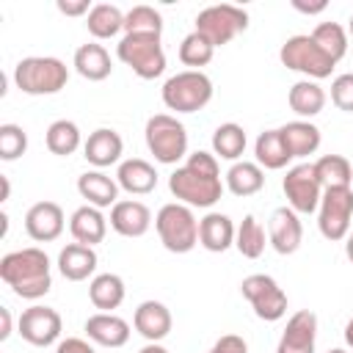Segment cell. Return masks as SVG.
Returning <instances> with one entry per match:
<instances>
[{"label": "cell", "instance_id": "cell-1", "mask_svg": "<svg viewBox=\"0 0 353 353\" xmlns=\"http://www.w3.org/2000/svg\"><path fill=\"white\" fill-rule=\"evenodd\" d=\"M168 190L176 196L179 204L188 207H212L223 196V182H221V168L218 157L210 152H193L188 154V163L179 165L168 176Z\"/></svg>", "mask_w": 353, "mask_h": 353}, {"label": "cell", "instance_id": "cell-2", "mask_svg": "<svg viewBox=\"0 0 353 353\" xmlns=\"http://www.w3.org/2000/svg\"><path fill=\"white\" fill-rule=\"evenodd\" d=\"M0 279L28 301H36L50 292L52 276H50V259L41 248H19L0 259Z\"/></svg>", "mask_w": 353, "mask_h": 353}, {"label": "cell", "instance_id": "cell-3", "mask_svg": "<svg viewBox=\"0 0 353 353\" xmlns=\"http://www.w3.org/2000/svg\"><path fill=\"white\" fill-rule=\"evenodd\" d=\"M14 83L22 94H30V97L58 94L69 83V69L61 58L30 55V58H22L14 66Z\"/></svg>", "mask_w": 353, "mask_h": 353}, {"label": "cell", "instance_id": "cell-4", "mask_svg": "<svg viewBox=\"0 0 353 353\" xmlns=\"http://www.w3.org/2000/svg\"><path fill=\"white\" fill-rule=\"evenodd\" d=\"M154 229L160 234V243L171 254H188L199 243V221H196L193 210L179 201L160 207V212L154 218Z\"/></svg>", "mask_w": 353, "mask_h": 353}, {"label": "cell", "instance_id": "cell-5", "mask_svg": "<svg viewBox=\"0 0 353 353\" xmlns=\"http://www.w3.org/2000/svg\"><path fill=\"white\" fill-rule=\"evenodd\" d=\"M143 135H146L149 152L163 165H174V163H179L188 154V130L171 113H154L146 121Z\"/></svg>", "mask_w": 353, "mask_h": 353}, {"label": "cell", "instance_id": "cell-6", "mask_svg": "<svg viewBox=\"0 0 353 353\" xmlns=\"http://www.w3.org/2000/svg\"><path fill=\"white\" fill-rule=\"evenodd\" d=\"M212 99V80L199 69L179 72L163 83V105L176 113H196Z\"/></svg>", "mask_w": 353, "mask_h": 353}, {"label": "cell", "instance_id": "cell-7", "mask_svg": "<svg viewBox=\"0 0 353 353\" xmlns=\"http://www.w3.org/2000/svg\"><path fill=\"white\" fill-rule=\"evenodd\" d=\"M116 55L121 63H127L141 80H154L165 72V52L160 44V36H141V33H124V39L116 47Z\"/></svg>", "mask_w": 353, "mask_h": 353}, {"label": "cell", "instance_id": "cell-8", "mask_svg": "<svg viewBox=\"0 0 353 353\" xmlns=\"http://www.w3.org/2000/svg\"><path fill=\"white\" fill-rule=\"evenodd\" d=\"M279 58L287 69L292 72H301L306 74V80H323V77H331L336 61H331L312 36L306 33H298V36H290L281 50H279Z\"/></svg>", "mask_w": 353, "mask_h": 353}, {"label": "cell", "instance_id": "cell-9", "mask_svg": "<svg viewBox=\"0 0 353 353\" xmlns=\"http://www.w3.org/2000/svg\"><path fill=\"white\" fill-rule=\"evenodd\" d=\"M243 298L251 303L254 314L265 323H276L287 314V292L279 287V281L268 273H251L240 284Z\"/></svg>", "mask_w": 353, "mask_h": 353}, {"label": "cell", "instance_id": "cell-10", "mask_svg": "<svg viewBox=\"0 0 353 353\" xmlns=\"http://www.w3.org/2000/svg\"><path fill=\"white\" fill-rule=\"evenodd\" d=\"M353 221V188H325L317 207L320 234L331 243L345 240L350 234Z\"/></svg>", "mask_w": 353, "mask_h": 353}, {"label": "cell", "instance_id": "cell-11", "mask_svg": "<svg viewBox=\"0 0 353 353\" xmlns=\"http://www.w3.org/2000/svg\"><path fill=\"white\" fill-rule=\"evenodd\" d=\"M248 28V14L240 6L232 3H221V6H207L204 11H199L196 17V30L201 36H207L215 47L229 44L237 33H243Z\"/></svg>", "mask_w": 353, "mask_h": 353}, {"label": "cell", "instance_id": "cell-12", "mask_svg": "<svg viewBox=\"0 0 353 353\" xmlns=\"http://www.w3.org/2000/svg\"><path fill=\"white\" fill-rule=\"evenodd\" d=\"M284 196H287V204L301 212V215H309L320 207V199H323V185L317 179V171H314V163H298L292 168H287L284 174Z\"/></svg>", "mask_w": 353, "mask_h": 353}, {"label": "cell", "instance_id": "cell-13", "mask_svg": "<svg viewBox=\"0 0 353 353\" xmlns=\"http://www.w3.org/2000/svg\"><path fill=\"white\" fill-rule=\"evenodd\" d=\"M61 314L52 309V306H41V303H33L30 309H25L19 314V323H17V331L25 342L36 345V347H47L52 345L58 336H61Z\"/></svg>", "mask_w": 353, "mask_h": 353}, {"label": "cell", "instance_id": "cell-14", "mask_svg": "<svg viewBox=\"0 0 353 353\" xmlns=\"http://www.w3.org/2000/svg\"><path fill=\"white\" fill-rule=\"evenodd\" d=\"M314 336H317V314L301 309L287 320L276 353H314Z\"/></svg>", "mask_w": 353, "mask_h": 353}, {"label": "cell", "instance_id": "cell-15", "mask_svg": "<svg viewBox=\"0 0 353 353\" xmlns=\"http://www.w3.org/2000/svg\"><path fill=\"white\" fill-rule=\"evenodd\" d=\"M25 232L36 243H52L63 232V210L55 201H36L25 212Z\"/></svg>", "mask_w": 353, "mask_h": 353}, {"label": "cell", "instance_id": "cell-16", "mask_svg": "<svg viewBox=\"0 0 353 353\" xmlns=\"http://www.w3.org/2000/svg\"><path fill=\"white\" fill-rule=\"evenodd\" d=\"M268 237H270V245L279 251V254H295L301 248V240H303V226H301V218L292 207H279L273 210L270 215V223H268Z\"/></svg>", "mask_w": 353, "mask_h": 353}, {"label": "cell", "instance_id": "cell-17", "mask_svg": "<svg viewBox=\"0 0 353 353\" xmlns=\"http://www.w3.org/2000/svg\"><path fill=\"white\" fill-rule=\"evenodd\" d=\"M110 226L121 237H143L152 226V212L143 201H135V199L116 201L110 207Z\"/></svg>", "mask_w": 353, "mask_h": 353}, {"label": "cell", "instance_id": "cell-18", "mask_svg": "<svg viewBox=\"0 0 353 353\" xmlns=\"http://www.w3.org/2000/svg\"><path fill=\"white\" fill-rule=\"evenodd\" d=\"M85 334L91 342L102 345V347H121L130 339V323L113 312H97L85 320Z\"/></svg>", "mask_w": 353, "mask_h": 353}, {"label": "cell", "instance_id": "cell-19", "mask_svg": "<svg viewBox=\"0 0 353 353\" xmlns=\"http://www.w3.org/2000/svg\"><path fill=\"white\" fill-rule=\"evenodd\" d=\"M132 325H135V331L143 339L160 342V339H165L171 334L174 320H171V312H168L165 303H160V301H143L135 309V314H132Z\"/></svg>", "mask_w": 353, "mask_h": 353}, {"label": "cell", "instance_id": "cell-20", "mask_svg": "<svg viewBox=\"0 0 353 353\" xmlns=\"http://www.w3.org/2000/svg\"><path fill=\"white\" fill-rule=\"evenodd\" d=\"M121 152H124V141H121V135H119L116 130H110V127L94 130V132L88 135V141L83 143V157H85L91 165H97V168H108V165L119 163Z\"/></svg>", "mask_w": 353, "mask_h": 353}, {"label": "cell", "instance_id": "cell-21", "mask_svg": "<svg viewBox=\"0 0 353 353\" xmlns=\"http://www.w3.org/2000/svg\"><path fill=\"white\" fill-rule=\"evenodd\" d=\"M69 232L74 237V243H83V245H97L105 240V232H108V221L102 215L99 207H91V204H83L72 212L69 218Z\"/></svg>", "mask_w": 353, "mask_h": 353}, {"label": "cell", "instance_id": "cell-22", "mask_svg": "<svg viewBox=\"0 0 353 353\" xmlns=\"http://www.w3.org/2000/svg\"><path fill=\"white\" fill-rule=\"evenodd\" d=\"M116 182H119V188H124L132 196H146L157 188V171L152 163H146L141 157H130V160L119 163Z\"/></svg>", "mask_w": 353, "mask_h": 353}, {"label": "cell", "instance_id": "cell-23", "mask_svg": "<svg viewBox=\"0 0 353 353\" xmlns=\"http://www.w3.org/2000/svg\"><path fill=\"white\" fill-rule=\"evenodd\" d=\"M234 234H237V229H234L232 218L223 212H207L199 221V243L212 254H221L229 245H234Z\"/></svg>", "mask_w": 353, "mask_h": 353}, {"label": "cell", "instance_id": "cell-24", "mask_svg": "<svg viewBox=\"0 0 353 353\" xmlns=\"http://www.w3.org/2000/svg\"><path fill=\"white\" fill-rule=\"evenodd\" d=\"M77 193L91 207H113L119 201V182L110 179L105 171H85L77 176Z\"/></svg>", "mask_w": 353, "mask_h": 353}, {"label": "cell", "instance_id": "cell-25", "mask_svg": "<svg viewBox=\"0 0 353 353\" xmlns=\"http://www.w3.org/2000/svg\"><path fill=\"white\" fill-rule=\"evenodd\" d=\"M58 270L66 281H83L97 270V251L83 243H69L58 254Z\"/></svg>", "mask_w": 353, "mask_h": 353}, {"label": "cell", "instance_id": "cell-26", "mask_svg": "<svg viewBox=\"0 0 353 353\" xmlns=\"http://www.w3.org/2000/svg\"><path fill=\"white\" fill-rule=\"evenodd\" d=\"M279 132H281L284 146L292 157H309L320 149V130L306 119L287 121L284 127H279Z\"/></svg>", "mask_w": 353, "mask_h": 353}, {"label": "cell", "instance_id": "cell-27", "mask_svg": "<svg viewBox=\"0 0 353 353\" xmlns=\"http://www.w3.org/2000/svg\"><path fill=\"white\" fill-rule=\"evenodd\" d=\"M74 69H77L80 77H85L91 83H99V80H105L110 74L113 63H110V55H108V50L102 44L88 41V44H80L74 50Z\"/></svg>", "mask_w": 353, "mask_h": 353}, {"label": "cell", "instance_id": "cell-28", "mask_svg": "<svg viewBox=\"0 0 353 353\" xmlns=\"http://www.w3.org/2000/svg\"><path fill=\"white\" fill-rule=\"evenodd\" d=\"M124 279L116 273H99L88 284V298L99 312H113L124 301Z\"/></svg>", "mask_w": 353, "mask_h": 353}, {"label": "cell", "instance_id": "cell-29", "mask_svg": "<svg viewBox=\"0 0 353 353\" xmlns=\"http://www.w3.org/2000/svg\"><path fill=\"white\" fill-rule=\"evenodd\" d=\"M287 102H290L292 113H298L301 119H312L325 108V91L317 85V80H298L290 88Z\"/></svg>", "mask_w": 353, "mask_h": 353}, {"label": "cell", "instance_id": "cell-30", "mask_svg": "<svg viewBox=\"0 0 353 353\" xmlns=\"http://www.w3.org/2000/svg\"><path fill=\"white\" fill-rule=\"evenodd\" d=\"M254 154H256V163L262 168H270V171H279V168H284L292 160V154L287 152L284 138H281L279 130L259 132L256 135V143H254Z\"/></svg>", "mask_w": 353, "mask_h": 353}, {"label": "cell", "instance_id": "cell-31", "mask_svg": "<svg viewBox=\"0 0 353 353\" xmlns=\"http://www.w3.org/2000/svg\"><path fill=\"white\" fill-rule=\"evenodd\" d=\"M265 185V171L259 163H248V160H240L234 163L229 171H226V188L234 193V196H254L259 193Z\"/></svg>", "mask_w": 353, "mask_h": 353}, {"label": "cell", "instance_id": "cell-32", "mask_svg": "<svg viewBox=\"0 0 353 353\" xmlns=\"http://www.w3.org/2000/svg\"><path fill=\"white\" fill-rule=\"evenodd\" d=\"M85 25L94 39H113L119 30H124V11L110 3H97L88 11Z\"/></svg>", "mask_w": 353, "mask_h": 353}, {"label": "cell", "instance_id": "cell-33", "mask_svg": "<svg viewBox=\"0 0 353 353\" xmlns=\"http://www.w3.org/2000/svg\"><path fill=\"white\" fill-rule=\"evenodd\" d=\"M314 171H317L323 190L325 188H350V182H353V165L342 154H323L314 163Z\"/></svg>", "mask_w": 353, "mask_h": 353}, {"label": "cell", "instance_id": "cell-34", "mask_svg": "<svg viewBox=\"0 0 353 353\" xmlns=\"http://www.w3.org/2000/svg\"><path fill=\"white\" fill-rule=\"evenodd\" d=\"M80 146V127L69 119H58L47 127V149L58 157H69L74 154Z\"/></svg>", "mask_w": 353, "mask_h": 353}, {"label": "cell", "instance_id": "cell-35", "mask_svg": "<svg viewBox=\"0 0 353 353\" xmlns=\"http://www.w3.org/2000/svg\"><path fill=\"white\" fill-rule=\"evenodd\" d=\"M212 152L215 157L223 160H237L245 152V130L234 121H226L221 127H215L212 132Z\"/></svg>", "mask_w": 353, "mask_h": 353}, {"label": "cell", "instance_id": "cell-36", "mask_svg": "<svg viewBox=\"0 0 353 353\" xmlns=\"http://www.w3.org/2000/svg\"><path fill=\"white\" fill-rule=\"evenodd\" d=\"M312 39L317 41V47L331 58V61H342L347 52V33L339 22H320L312 30Z\"/></svg>", "mask_w": 353, "mask_h": 353}, {"label": "cell", "instance_id": "cell-37", "mask_svg": "<svg viewBox=\"0 0 353 353\" xmlns=\"http://www.w3.org/2000/svg\"><path fill=\"white\" fill-rule=\"evenodd\" d=\"M234 245H237V251H240L245 259L262 256V251H265V229H262V223H259L254 215H245L243 223L237 226Z\"/></svg>", "mask_w": 353, "mask_h": 353}, {"label": "cell", "instance_id": "cell-38", "mask_svg": "<svg viewBox=\"0 0 353 353\" xmlns=\"http://www.w3.org/2000/svg\"><path fill=\"white\" fill-rule=\"evenodd\" d=\"M124 33H141V36H160L163 33V17L152 6H132L124 14Z\"/></svg>", "mask_w": 353, "mask_h": 353}, {"label": "cell", "instance_id": "cell-39", "mask_svg": "<svg viewBox=\"0 0 353 353\" xmlns=\"http://www.w3.org/2000/svg\"><path fill=\"white\" fill-rule=\"evenodd\" d=\"M212 55H215V44L207 36H201L199 30L188 33L179 44V61L185 66H193L196 72H199V66H207L212 61Z\"/></svg>", "mask_w": 353, "mask_h": 353}, {"label": "cell", "instance_id": "cell-40", "mask_svg": "<svg viewBox=\"0 0 353 353\" xmlns=\"http://www.w3.org/2000/svg\"><path fill=\"white\" fill-rule=\"evenodd\" d=\"M28 149V132L19 124H0V160H17Z\"/></svg>", "mask_w": 353, "mask_h": 353}, {"label": "cell", "instance_id": "cell-41", "mask_svg": "<svg viewBox=\"0 0 353 353\" xmlns=\"http://www.w3.org/2000/svg\"><path fill=\"white\" fill-rule=\"evenodd\" d=\"M331 102L339 110L353 113V72L334 77V83H331Z\"/></svg>", "mask_w": 353, "mask_h": 353}, {"label": "cell", "instance_id": "cell-42", "mask_svg": "<svg viewBox=\"0 0 353 353\" xmlns=\"http://www.w3.org/2000/svg\"><path fill=\"white\" fill-rule=\"evenodd\" d=\"M210 353H248V345H245V339L237 336V334H223V336L210 347Z\"/></svg>", "mask_w": 353, "mask_h": 353}, {"label": "cell", "instance_id": "cell-43", "mask_svg": "<svg viewBox=\"0 0 353 353\" xmlns=\"http://www.w3.org/2000/svg\"><path fill=\"white\" fill-rule=\"evenodd\" d=\"M55 353H97V350L85 339H80V336H66V339L58 342Z\"/></svg>", "mask_w": 353, "mask_h": 353}, {"label": "cell", "instance_id": "cell-44", "mask_svg": "<svg viewBox=\"0 0 353 353\" xmlns=\"http://www.w3.org/2000/svg\"><path fill=\"white\" fill-rule=\"evenodd\" d=\"M58 6V11L61 14H66V17H88V11L94 8V6H88V0H58L55 3Z\"/></svg>", "mask_w": 353, "mask_h": 353}, {"label": "cell", "instance_id": "cell-45", "mask_svg": "<svg viewBox=\"0 0 353 353\" xmlns=\"http://www.w3.org/2000/svg\"><path fill=\"white\" fill-rule=\"evenodd\" d=\"M292 6H295L298 11H303V14H320V11H325V8H328V3H325V0H317V3H303V0H292Z\"/></svg>", "mask_w": 353, "mask_h": 353}, {"label": "cell", "instance_id": "cell-46", "mask_svg": "<svg viewBox=\"0 0 353 353\" xmlns=\"http://www.w3.org/2000/svg\"><path fill=\"white\" fill-rule=\"evenodd\" d=\"M11 336V309H0V342H6Z\"/></svg>", "mask_w": 353, "mask_h": 353}, {"label": "cell", "instance_id": "cell-47", "mask_svg": "<svg viewBox=\"0 0 353 353\" xmlns=\"http://www.w3.org/2000/svg\"><path fill=\"white\" fill-rule=\"evenodd\" d=\"M138 353H168V350H165L160 342H149V345H143Z\"/></svg>", "mask_w": 353, "mask_h": 353}, {"label": "cell", "instance_id": "cell-48", "mask_svg": "<svg viewBox=\"0 0 353 353\" xmlns=\"http://www.w3.org/2000/svg\"><path fill=\"white\" fill-rule=\"evenodd\" d=\"M345 342H347V347H353V317L345 325Z\"/></svg>", "mask_w": 353, "mask_h": 353}, {"label": "cell", "instance_id": "cell-49", "mask_svg": "<svg viewBox=\"0 0 353 353\" xmlns=\"http://www.w3.org/2000/svg\"><path fill=\"white\" fill-rule=\"evenodd\" d=\"M0 182H3V199H0V201H6V199L11 196V185H8V176H3V174H0Z\"/></svg>", "mask_w": 353, "mask_h": 353}, {"label": "cell", "instance_id": "cell-50", "mask_svg": "<svg viewBox=\"0 0 353 353\" xmlns=\"http://www.w3.org/2000/svg\"><path fill=\"white\" fill-rule=\"evenodd\" d=\"M345 254H347V259L353 262V232L347 234V243H345Z\"/></svg>", "mask_w": 353, "mask_h": 353}, {"label": "cell", "instance_id": "cell-51", "mask_svg": "<svg viewBox=\"0 0 353 353\" xmlns=\"http://www.w3.org/2000/svg\"><path fill=\"white\" fill-rule=\"evenodd\" d=\"M328 353H347V350H342V347H331Z\"/></svg>", "mask_w": 353, "mask_h": 353}, {"label": "cell", "instance_id": "cell-52", "mask_svg": "<svg viewBox=\"0 0 353 353\" xmlns=\"http://www.w3.org/2000/svg\"><path fill=\"white\" fill-rule=\"evenodd\" d=\"M347 30H350V36H353V17H350V25H347Z\"/></svg>", "mask_w": 353, "mask_h": 353}]
</instances>
